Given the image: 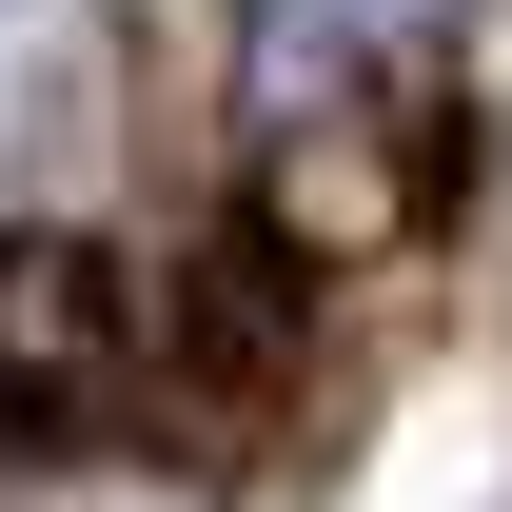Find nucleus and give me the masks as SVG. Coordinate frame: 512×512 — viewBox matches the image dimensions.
<instances>
[{
  "label": "nucleus",
  "mask_w": 512,
  "mask_h": 512,
  "mask_svg": "<svg viewBox=\"0 0 512 512\" xmlns=\"http://www.w3.org/2000/svg\"><path fill=\"white\" fill-rule=\"evenodd\" d=\"M99 375H138V276L60 217H20L0 237V414L40 434V414H99Z\"/></svg>",
  "instance_id": "f257e3e1"
}]
</instances>
